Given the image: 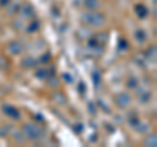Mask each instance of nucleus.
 I'll use <instances>...</instances> for the list:
<instances>
[{
    "mask_svg": "<svg viewBox=\"0 0 157 147\" xmlns=\"http://www.w3.org/2000/svg\"><path fill=\"white\" fill-rule=\"evenodd\" d=\"M4 110H7L8 113H9V116H12V117H18V112H17L16 109H13V108H11V106H6V108H4Z\"/></svg>",
    "mask_w": 157,
    "mask_h": 147,
    "instance_id": "20e7f679",
    "label": "nucleus"
},
{
    "mask_svg": "<svg viewBox=\"0 0 157 147\" xmlns=\"http://www.w3.org/2000/svg\"><path fill=\"white\" fill-rule=\"evenodd\" d=\"M86 6L89 8H96L97 7V0H86Z\"/></svg>",
    "mask_w": 157,
    "mask_h": 147,
    "instance_id": "39448f33",
    "label": "nucleus"
},
{
    "mask_svg": "<svg viewBox=\"0 0 157 147\" xmlns=\"http://www.w3.org/2000/svg\"><path fill=\"white\" fill-rule=\"evenodd\" d=\"M136 8H137V12H139L140 16H145L147 14V11H145V8L143 6H137Z\"/></svg>",
    "mask_w": 157,
    "mask_h": 147,
    "instance_id": "423d86ee",
    "label": "nucleus"
},
{
    "mask_svg": "<svg viewBox=\"0 0 157 147\" xmlns=\"http://www.w3.org/2000/svg\"><path fill=\"white\" fill-rule=\"evenodd\" d=\"M24 131H25V134L29 137V138H37V137H39L38 134L42 133L37 126H34L32 124H28L25 127H24Z\"/></svg>",
    "mask_w": 157,
    "mask_h": 147,
    "instance_id": "f03ea898",
    "label": "nucleus"
},
{
    "mask_svg": "<svg viewBox=\"0 0 157 147\" xmlns=\"http://www.w3.org/2000/svg\"><path fill=\"white\" fill-rule=\"evenodd\" d=\"M118 101H119V105L126 106L130 102V97L127 96V95H121L119 97H118Z\"/></svg>",
    "mask_w": 157,
    "mask_h": 147,
    "instance_id": "7ed1b4c3",
    "label": "nucleus"
},
{
    "mask_svg": "<svg viewBox=\"0 0 157 147\" xmlns=\"http://www.w3.org/2000/svg\"><path fill=\"white\" fill-rule=\"evenodd\" d=\"M84 20L86 22H89L92 24V25H101L102 24V16H100V14H97V13H85L84 14Z\"/></svg>",
    "mask_w": 157,
    "mask_h": 147,
    "instance_id": "f257e3e1",
    "label": "nucleus"
}]
</instances>
